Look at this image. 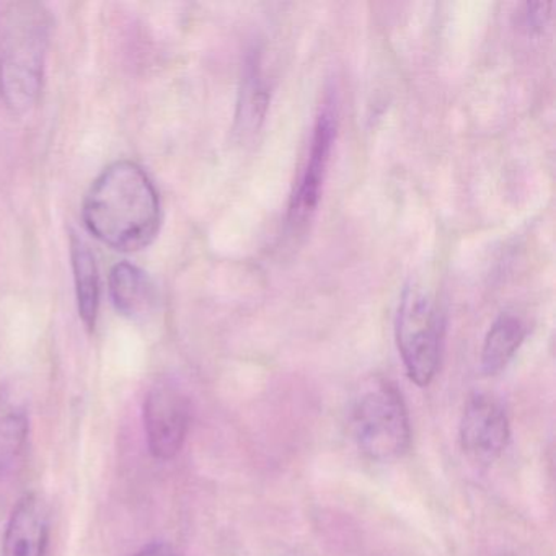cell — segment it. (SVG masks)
<instances>
[{
  "label": "cell",
  "instance_id": "cell-1",
  "mask_svg": "<svg viewBox=\"0 0 556 556\" xmlns=\"http://www.w3.org/2000/svg\"><path fill=\"white\" fill-rule=\"evenodd\" d=\"M83 217L100 242L118 252H138L157 236L161 200L138 164L115 162L90 187Z\"/></svg>",
  "mask_w": 556,
  "mask_h": 556
},
{
  "label": "cell",
  "instance_id": "cell-11",
  "mask_svg": "<svg viewBox=\"0 0 556 556\" xmlns=\"http://www.w3.org/2000/svg\"><path fill=\"white\" fill-rule=\"evenodd\" d=\"M73 252L74 281H76L77 302L79 314L84 324L89 328L96 327L97 312H99V269L96 256L83 240L73 237L71 242Z\"/></svg>",
  "mask_w": 556,
  "mask_h": 556
},
{
  "label": "cell",
  "instance_id": "cell-8",
  "mask_svg": "<svg viewBox=\"0 0 556 556\" xmlns=\"http://www.w3.org/2000/svg\"><path fill=\"white\" fill-rule=\"evenodd\" d=\"M48 532L50 523L43 501L37 494H25L9 519L2 556H45Z\"/></svg>",
  "mask_w": 556,
  "mask_h": 556
},
{
  "label": "cell",
  "instance_id": "cell-4",
  "mask_svg": "<svg viewBox=\"0 0 556 556\" xmlns=\"http://www.w3.org/2000/svg\"><path fill=\"white\" fill-rule=\"evenodd\" d=\"M351 431L359 451L370 460L402 457L412 442L408 409L392 383L380 382L357 399Z\"/></svg>",
  "mask_w": 556,
  "mask_h": 556
},
{
  "label": "cell",
  "instance_id": "cell-6",
  "mask_svg": "<svg viewBox=\"0 0 556 556\" xmlns=\"http://www.w3.org/2000/svg\"><path fill=\"white\" fill-rule=\"evenodd\" d=\"M509 419L500 402L478 393L468 400L460 421L462 451L475 464L491 465L509 442Z\"/></svg>",
  "mask_w": 556,
  "mask_h": 556
},
{
  "label": "cell",
  "instance_id": "cell-14",
  "mask_svg": "<svg viewBox=\"0 0 556 556\" xmlns=\"http://www.w3.org/2000/svg\"><path fill=\"white\" fill-rule=\"evenodd\" d=\"M553 4L546 2H539V4H527L526 22L532 30H540L548 24L552 17Z\"/></svg>",
  "mask_w": 556,
  "mask_h": 556
},
{
  "label": "cell",
  "instance_id": "cell-15",
  "mask_svg": "<svg viewBox=\"0 0 556 556\" xmlns=\"http://www.w3.org/2000/svg\"><path fill=\"white\" fill-rule=\"evenodd\" d=\"M136 556H177V553L168 543L154 542L144 546Z\"/></svg>",
  "mask_w": 556,
  "mask_h": 556
},
{
  "label": "cell",
  "instance_id": "cell-10",
  "mask_svg": "<svg viewBox=\"0 0 556 556\" xmlns=\"http://www.w3.org/2000/svg\"><path fill=\"white\" fill-rule=\"evenodd\" d=\"M526 325L516 315L501 314L494 320L484 338L481 350V367L486 376H496L506 369L507 364L516 356L517 350L526 338Z\"/></svg>",
  "mask_w": 556,
  "mask_h": 556
},
{
  "label": "cell",
  "instance_id": "cell-2",
  "mask_svg": "<svg viewBox=\"0 0 556 556\" xmlns=\"http://www.w3.org/2000/svg\"><path fill=\"white\" fill-rule=\"evenodd\" d=\"M50 40V15L37 2L8 9L0 27V96L9 109L25 112L37 102Z\"/></svg>",
  "mask_w": 556,
  "mask_h": 556
},
{
  "label": "cell",
  "instance_id": "cell-12",
  "mask_svg": "<svg viewBox=\"0 0 556 556\" xmlns=\"http://www.w3.org/2000/svg\"><path fill=\"white\" fill-rule=\"evenodd\" d=\"M28 415L14 396H0V471L8 470L21 457L28 438Z\"/></svg>",
  "mask_w": 556,
  "mask_h": 556
},
{
  "label": "cell",
  "instance_id": "cell-13",
  "mask_svg": "<svg viewBox=\"0 0 556 556\" xmlns=\"http://www.w3.org/2000/svg\"><path fill=\"white\" fill-rule=\"evenodd\" d=\"M269 93L262 80L256 64H250L240 92L239 112H237V128L243 135L258 131L268 110Z\"/></svg>",
  "mask_w": 556,
  "mask_h": 556
},
{
  "label": "cell",
  "instance_id": "cell-3",
  "mask_svg": "<svg viewBox=\"0 0 556 556\" xmlns=\"http://www.w3.org/2000/svg\"><path fill=\"white\" fill-rule=\"evenodd\" d=\"M395 338L406 376L416 386L428 387L441 364L444 317L434 299L419 286L403 291Z\"/></svg>",
  "mask_w": 556,
  "mask_h": 556
},
{
  "label": "cell",
  "instance_id": "cell-5",
  "mask_svg": "<svg viewBox=\"0 0 556 556\" xmlns=\"http://www.w3.org/2000/svg\"><path fill=\"white\" fill-rule=\"evenodd\" d=\"M190 403L180 389L159 383L144 402V428L154 457L168 460L184 447L190 428Z\"/></svg>",
  "mask_w": 556,
  "mask_h": 556
},
{
  "label": "cell",
  "instance_id": "cell-7",
  "mask_svg": "<svg viewBox=\"0 0 556 556\" xmlns=\"http://www.w3.org/2000/svg\"><path fill=\"white\" fill-rule=\"evenodd\" d=\"M334 135H337V116L333 109L327 105L318 116L307 165L289 206V224L292 227L304 226L317 211Z\"/></svg>",
  "mask_w": 556,
  "mask_h": 556
},
{
  "label": "cell",
  "instance_id": "cell-9",
  "mask_svg": "<svg viewBox=\"0 0 556 556\" xmlns=\"http://www.w3.org/2000/svg\"><path fill=\"white\" fill-rule=\"evenodd\" d=\"M110 295L116 311L126 317H141L154 307L155 291L151 278L129 263H119L110 273Z\"/></svg>",
  "mask_w": 556,
  "mask_h": 556
}]
</instances>
